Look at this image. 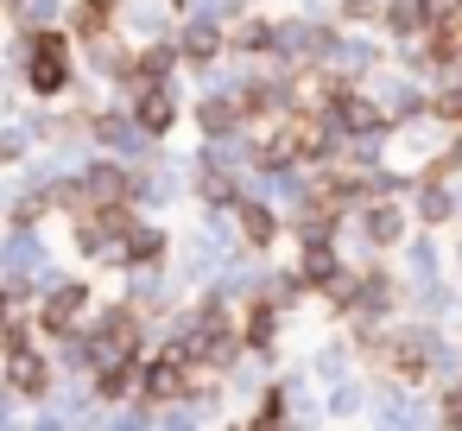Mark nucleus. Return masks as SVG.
Listing matches in <instances>:
<instances>
[{
    "mask_svg": "<svg viewBox=\"0 0 462 431\" xmlns=\"http://www.w3.org/2000/svg\"><path fill=\"white\" fill-rule=\"evenodd\" d=\"M32 89H39V96H58V89H64V45H58V39H45V45L32 52Z\"/></svg>",
    "mask_w": 462,
    "mask_h": 431,
    "instance_id": "obj_1",
    "label": "nucleus"
},
{
    "mask_svg": "<svg viewBox=\"0 0 462 431\" xmlns=\"http://www.w3.org/2000/svg\"><path fill=\"white\" fill-rule=\"evenodd\" d=\"M184 387H190V368H184V361H159V368H152V380H146V393H152V399H178Z\"/></svg>",
    "mask_w": 462,
    "mask_h": 431,
    "instance_id": "obj_2",
    "label": "nucleus"
},
{
    "mask_svg": "<svg viewBox=\"0 0 462 431\" xmlns=\"http://www.w3.org/2000/svg\"><path fill=\"white\" fill-rule=\"evenodd\" d=\"M7 374H14V387H20V393H39V387H45V361H39V355H26V349H14V368H7Z\"/></svg>",
    "mask_w": 462,
    "mask_h": 431,
    "instance_id": "obj_3",
    "label": "nucleus"
},
{
    "mask_svg": "<svg viewBox=\"0 0 462 431\" xmlns=\"http://www.w3.org/2000/svg\"><path fill=\"white\" fill-rule=\"evenodd\" d=\"M140 127H146V134H165V127H171V96L146 89V102H140Z\"/></svg>",
    "mask_w": 462,
    "mask_h": 431,
    "instance_id": "obj_4",
    "label": "nucleus"
},
{
    "mask_svg": "<svg viewBox=\"0 0 462 431\" xmlns=\"http://www.w3.org/2000/svg\"><path fill=\"white\" fill-rule=\"evenodd\" d=\"M77 311H83V286H64V292H58V298L45 305V323H51V330H64V323H70Z\"/></svg>",
    "mask_w": 462,
    "mask_h": 431,
    "instance_id": "obj_5",
    "label": "nucleus"
},
{
    "mask_svg": "<svg viewBox=\"0 0 462 431\" xmlns=\"http://www.w3.org/2000/svg\"><path fill=\"white\" fill-rule=\"evenodd\" d=\"M134 349V317H108V330H102V355H127Z\"/></svg>",
    "mask_w": 462,
    "mask_h": 431,
    "instance_id": "obj_6",
    "label": "nucleus"
},
{
    "mask_svg": "<svg viewBox=\"0 0 462 431\" xmlns=\"http://www.w3.org/2000/svg\"><path fill=\"white\" fill-rule=\"evenodd\" d=\"M342 121H348V127H361V134H367V127H380L374 102H361V96H348V102H342Z\"/></svg>",
    "mask_w": 462,
    "mask_h": 431,
    "instance_id": "obj_7",
    "label": "nucleus"
},
{
    "mask_svg": "<svg viewBox=\"0 0 462 431\" xmlns=\"http://www.w3.org/2000/svg\"><path fill=\"white\" fill-rule=\"evenodd\" d=\"M241 229H247V241H273V216H266L260 203H247V210H241Z\"/></svg>",
    "mask_w": 462,
    "mask_h": 431,
    "instance_id": "obj_8",
    "label": "nucleus"
},
{
    "mask_svg": "<svg viewBox=\"0 0 462 431\" xmlns=\"http://www.w3.org/2000/svg\"><path fill=\"white\" fill-rule=\"evenodd\" d=\"M304 273H310V279H329V273H336V260H329V248H323V241L304 254Z\"/></svg>",
    "mask_w": 462,
    "mask_h": 431,
    "instance_id": "obj_9",
    "label": "nucleus"
},
{
    "mask_svg": "<svg viewBox=\"0 0 462 431\" xmlns=\"http://www.w3.org/2000/svg\"><path fill=\"white\" fill-rule=\"evenodd\" d=\"M89 191H96V197H108V203H115V197H127V184H121L115 172H96V178H89Z\"/></svg>",
    "mask_w": 462,
    "mask_h": 431,
    "instance_id": "obj_10",
    "label": "nucleus"
},
{
    "mask_svg": "<svg viewBox=\"0 0 462 431\" xmlns=\"http://www.w3.org/2000/svg\"><path fill=\"white\" fill-rule=\"evenodd\" d=\"M127 254H134V260H152V254H159V235H152V229H140V235H134V248H127Z\"/></svg>",
    "mask_w": 462,
    "mask_h": 431,
    "instance_id": "obj_11",
    "label": "nucleus"
},
{
    "mask_svg": "<svg viewBox=\"0 0 462 431\" xmlns=\"http://www.w3.org/2000/svg\"><path fill=\"white\" fill-rule=\"evenodd\" d=\"M247 336H254V349H266V336H273V311H266V305L254 311V330H247Z\"/></svg>",
    "mask_w": 462,
    "mask_h": 431,
    "instance_id": "obj_12",
    "label": "nucleus"
},
{
    "mask_svg": "<svg viewBox=\"0 0 462 431\" xmlns=\"http://www.w3.org/2000/svg\"><path fill=\"white\" fill-rule=\"evenodd\" d=\"M437 108H443V115H462V89H456V96H443Z\"/></svg>",
    "mask_w": 462,
    "mask_h": 431,
    "instance_id": "obj_13",
    "label": "nucleus"
},
{
    "mask_svg": "<svg viewBox=\"0 0 462 431\" xmlns=\"http://www.w3.org/2000/svg\"><path fill=\"white\" fill-rule=\"evenodd\" d=\"M96 7H102V0H96Z\"/></svg>",
    "mask_w": 462,
    "mask_h": 431,
    "instance_id": "obj_14",
    "label": "nucleus"
}]
</instances>
